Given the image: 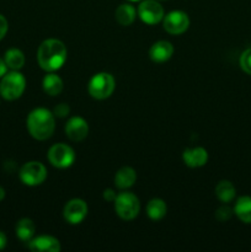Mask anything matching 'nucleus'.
I'll use <instances>...</instances> for the list:
<instances>
[{
  "mask_svg": "<svg viewBox=\"0 0 251 252\" xmlns=\"http://www.w3.org/2000/svg\"><path fill=\"white\" fill-rule=\"evenodd\" d=\"M189 19L186 12L180 11H171L164 17V29L171 34H181L188 29Z\"/></svg>",
  "mask_w": 251,
  "mask_h": 252,
  "instance_id": "1a4fd4ad",
  "label": "nucleus"
},
{
  "mask_svg": "<svg viewBox=\"0 0 251 252\" xmlns=\"http://www.w3.org/2000/svg\"><path fill=\"white\" fill-rule=\"evenodd\" d=\"M233 216V211L231 208H229L228 206H223L216 212V218L218 219L219 221H226L231 218Z\"/></svg>",
  "mask_w": 251,
  "mask_h": 252,
  "instance_id": "b1692460",
  "label": "nucleus"
},
{
  "mask_svg": "<svg viewBox=\"0 0 251 252\" xmlns=\"http://www.w3.org/2000/svg\"><path fill=\"white\" fill-rule=\"evenodd\" d=\"M115 79L108 73H98L91 78L89 83V93L94 98L103 100L112 95L115 90Z\"/></svg>",
  "mask_w": 251,
  "mask_h": 252,
  "instance_id": "39448f33",
  "label": "nucleus"
},
{
  "mask_svg": "<svg viewBox=\"0 0 251 252\" xmlns=\"http://www.w3.org/2000/svg\"><path fill=\"white\" fill-rule=\"evenodd\" d=\"M6 73H7L6 63H5L4 59L0 58V78H2V76H4Z\"/></svg>",
  "mask_w": 251,
  "mask_h": 252,
  "instance_id": "cd10ccee",
  "label": "nucleus"
},
{
  "mask_svg": "<svg viewBox=\"0 0 251 252\" xmlns=\"http://www.w3.org/2000/svg\"><path fill=\"white\" fill-rule=\"evenodd\" d=\"M43 90L51 96H57L63 90V80L57 74H48L43 79Z\"/></svg>",
  "mask_w": 251,
  "mask_h": 252,
  "instance_id": "6ab92c4d",
  "label": "nucleus"
},
{
  "mask_svg": "<svg viewBox=\"0 0 251 252\" xmlns=\"http://www.w3.org/2000/svg\"><path fill=\"white\" fill-rule=\"evenodd\" d=\"M116 20L122 26H129L135 20V9L130 4H122L116 9Z\"/></svg>",
  "mask_w": 251,
  "mask_h": 252,
  "instance_id": "a211bd4d",
  "label": "nucleus"
},
{
  "mask_svg": "<svg viewBox=\"0 0 251 252\" xmlns=\"http://www.w3.org/2000/svg\"><path fill=\"white\" fill-rule=\"evenodd\" d=\"M182 159L187 166L201 167L206 165L207 160H208V154H207V150L204 148L197 147L185 150L184 154H182Z\"/></svg>",
  "mask_w": 251,
  "mask_h": 252,
  "instance_id": "4468645a",
  "label": "nucleus"
},
{
  "mask_svg": "<svg viewBox=\"0 0 251 252\" xmlns=\"http://www.w3.org/2000/svg\"><path fill=\"white\" fill-rule=\"evenodd\" d=\"M115 209L120 218L125 220H132L140 211L139 199L130 192H122L116 197Z\"/></svg>",
  "mask_w": 251,
  "mask_h": 252,
  "instance_id": "20e7f679",
  "label": "nucleus"
},
{
  "mask_svg": "<svg viewBox=\"0 0 251 252\" xmlns=\"http://www.w3.org/2000/svg\"><path fill=\"white\" fill-rule=\"evenodd\" d=\"M69 112H70V107H69L66 103H59V105H57V107L54 108L53 115L59 118H63L66 117V116L69 115Z\"/></svg>",
  "mask_w": 251,
  "mask_h": 252,
  "instance_id": "393cba45",
  "label": "nucleus"
},
{
  "mask_svg": "<svg viewBox=\"0 0 251 252\" xmlns=\"http://www.w3.org/2000/svg\"><path fill=\"white\" fill-rule=\"evenodd\" d=\"M174 54V47L169 41H159L152 46L149 51L150 59L155 63L167 62Z\"/></svg>",
  "mask_w": 251,
  "mask_h": 252,
  "instance_id": "ddd939ff",
  "label": "nucleus"
},
{
  "mask_svg": "<svg viewBox=\"0 0 251 252\" xmlns=\"http://www.w3.org/2000/svg\"><path fill=\"white\" fill-rule=\"evenodd\" d=\"M4 61L6 63L7 68L12 69V70H19V69L24 66L25 56L20 49L10 48L5 52Z\"/></svg>",
  "mask_w": 251,
  "mask_h": 252,
  "instance_id": "aec40b11",
  "label": "nucleus"
},
{
  "mask_svg": "<svg viewBox=\"0 0 251 252\" xmlns=\"http://www.w3.org/2000/svg\"><path fill=\"white\" fill-rule=\"evenodd\" d=\"M65 44L59 39H46L42 42L37 52V61L42 69L47 71H54L61 69L66 61Z\"/></svg>",
  "mask_w": 251,
  "mask_h": 252,
  "instance_id": "f257e3e1",
  "label": "nucleus"
},
{
  "mask_svg": "<svg viewBox=\"0 0 251 252\" xmlns=\"http://www.w3.org/2000/svg\"><path fill=\"white\" fill-rule=\"evenodd\" d=\"M47 170L39 161H29L20 170V180L26 186H38L46 180Z\"/></svg>",
  "mask_w": 251,
  "mask_h": 252,
  "instance_id": "423d86ee",
  "label": "nucleus"
},
{
  "mask_svg": "<svg viewBox=\"0 0 251 252\" xmlns=\"http://www.w3.org/2000/svg\"><path fill=\"white\" fill-rule=\"evenodd\" d=\"M29 248L34 252H59L61 244L53 236L42 235L29 241Z\"/></svg>",
  "mask_w": 251,
  "mask_h": 252,
  "instance_id": "f8f14e48",
  "label": "nucleus"
},
{
  "mask_svg": "<svg viewBox=\"0 0 251 252\" xmlns=\"http://www.w3.org/2000/svg\"><path fill=\"white\" fill-rule=\"evenodd\" d=\"M26 88V79L17 70L6 73L0 81V95L5 100H16L24 94Z\"/></svg>",
  "mask_w": 251,
  "mask_h": 252,
  "instance_id": "7ed1b4c3",
  "label": "nucleus"
},
{
  "mask_svg": "<svg viewBox=\"0 0 251 252\" xmlns=\"http://www.w3.org/2000/svg\"><path fill=\"white\" fill-rule=\"evenodd\" d=\"M166 203L160 198H154L148 203L147 214L152 220H160L166 214Z\"/></svg>",
  "mask_w": 251,
  "mask_h": 252,
  "instance_id": "412c9836",
  "label": "nucleus"
},
{
  "mask_svg": "<svg viewBox=\"0 0 251 252\" xmlns=\"http://www.w3.org/2000/svg\"><path fill=\"white\" fill-rule=\"evenodd\" d=\"M27 129L37 140H46L52 137L56 128L54 115L47 108H36L27 117Z\"/></svg>",
  "mask_w": 251,
  "mask_h": 252,
  "instance_id": "f03ea898",
  "label": "nucleus"
},
{
  "mask_svg": "<svg viewBox=\"0 0 251 252\" xmlns=\"http://www.w3.org/2000/svg\"><path fill=\"white\" fill-rule=\"evenodd\" d=\"M65 133L69 139L73 142H81L88 137L89 126L84 118L81 117H71L65 125Z\"/></svg>",
  "mask_w": 251,
  "mask_h": 252,
  "instance_id": "9b49d317",
  "label": "nucleus"
},
{
  "mask_svg": "<svg viewBox=\"0 0 251 252\" xmlns=\"http://www.w3.org/2000/svg\"><path fill=\"white\" fill-rule=\"evenodd\" d=\"M7 29H9V24H7V20L5 19V16H2L0 14V39H2L6 34Z\"/></svg>",
  "mask_w": 251,
  "mask_h": 252,
  "instance_id": "a878e982",
  "label": "nucleus"
},
{
  "mask_svg": "<svg viewBox=\"0 0 251 252\" xmlns=\"http://www.w3.org/2000/svg\"><path fill=\"white\" fill-rule=\"evenodd\" d=\"M234 213L241 221L251 224V197H240L234 207Z\"/></svg>",
  "mask_w": 251,
  "mask_h": 252,
  "instance_id": "dca6fc26",
  "label": "nucleus"
},
{
  "mask_svg": "<svg viewBox=\"0 0 251 252\" xmlns=\"http://www.w3.org/2000/svg\"><path fill=\"white\" fill-rule=\"evenodd\" d=\"M240 66L245 73L251 75V48L246 49L240 57Z\"/></svg>",
  "mask_w": 251,
  "mask_h": 252,
  "instance_id": "5701e85b",
  "label": "nucleus"
},
{
  "mask_svg": "<svg viewBox=\"0 0 251 252\" xmlns=\"http://www.w3.org/2000/svg\"><path fill=\"white\" fill-rule=\"evenodd\" d=\"M64 218L70 224H79L88 216V204L83 199L74 198L69 201L64 207Z\"/></svg>",
  "mask_w": 251,
  "mask_h": 252,
  "instance_id": "9d476101",
  "label": "nucleus"
},
{
  "mask_svg": "<svg viewBox=\"0 0 251 252\" xmlns=\"http://www.w3.org/2000/svg\"><path fill=\"white\" fill-rule=\"evenodd\" d=\"M36 226L34 223L29 218L20 219L16 224V235L21 241H31L34 235Z\"/></svg>",
  "mask_w": 251,
  "mask_h": 252,
  "instance_id": "f3484780",
  "label": "nucleus"
},
{
  "mask_svg": "<svg viewBox=\"0 0 251 252\" xmlns=\"http://www.w3.org/2000/svg\"><path fill=\"white\" fill-rule=\"evenodd\" d=\"M130 1H140V0H130Z\"/></svg>",
  "mask_w": 251,
  "mask_h": 252,
  "instance_id": "7c9ffc66",
  "label": "nucleus"
},
{
  "mask_svg": "<svg viewBox=\"0 0 251 252\" xmlns=\"http://www.w3.org/2000/svg\"><path fill=\"white\" fill-rule=\"evenodd\" d=\"M48 160L53 166L58 169H65L73 165L75 160V153L69 145L58 143L49 149Z\"/></svg>",
  "mask_w": 251,
  "mask_h": 252,
  "instance_id": "0eeeda50",
  "label": "nucleus"
},
{
  "mask_svg": "<svg viewBox=\"0 0 251 252\" xmlns=\"http://www.w3.org/2000/svg\"><path fill=\"white\" fill-rule=\"evenodd\" d=\"M216 194L223 203H229L235 197V187L229 181H220L216 187Z\"/></svg>",
  "mask_w": 251,
  "mask_h": 252,
  "instance_id": "4be33fe9",
  "label": "nucleus"
},
{
  "mask_svg": "<svg viewBox=\"0 0 251 252\" xmlns=\"http://www.w3.org/2000/svg\"><path fill=\"white\" fill-rule=\"evenodd\" d=\"M116 197H117V194H116V192L112 189H107L103 191V198L107 202H115Z\"/></svg>",
  "mask_w": 251,
  "mask_h": 252,
  "instance_id": "bb28decb",
  "label": "nucleus"
},
{
  "mask_svg": "<svg viewBox=\"0 0 251 252\" xmlns=\"http://www.w3.org/2000/svg\"><path fill=\"white\" fill-rule=\"evenodd\" d=\"M138 15L145 24L155 25L164 19V9L157 0H144L138 7Z\"/></svg>",
  "mask_w": 251,
  "mask_h": 252,
  "instance_id": "6e6552de",
  "label": "nucleus"
},
{
  "mask_svg": "<svg viewBox=\"0 0 251 252\" xmlns=\"http://www.w3.org/2000/svg\"><path fill=\"white\" fill-rule=\"evenodd\" d=\"M5 198V189L0 186V202Z\"/></svg>",
  "mask_w": 251,
  "mask_h": 252,
  "instance_id": "c756f323",
  "label": "nucleus"
},
{
  "mask_svg": "<svg viewBox=\"0 0 251 252\" xmlns=\"http://www.w3.org/2000/svg\"><path fill=\"white\" fill-rule=\"evenodd\" d=\"M137 180V174L134 170L129 166H125L117 171L115 176V185L121 189H129L134 185Z\"/></svg>",
  "mask_w": 251,
  "mask_h": 252,
  "instance_id": "2eb2a0df",
  "label": "nucleus"
},
{
  "mask_svg": "<svg viewBox=\"0 0 251 252\" xmlns=\"http://www.w3.org/2000/svg\"><path fill=\"white\" fill-rule=\"evenodd\" d=\"M6 243H7L6 235H5L2 231H0V250H2V249L6 246Z\"/></svg>",
  "mask_w": 251,
  "mask_h": 252,
  "instance_id": "c85d7f7f",
  "label": "nucleus"
}]
</instances>
